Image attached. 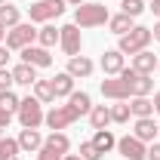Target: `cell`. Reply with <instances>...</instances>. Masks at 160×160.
<instances>
[{"mask_svg": "<svg viewBox=\"0 0 160 160\" xmlns=\"http://www.w3.org/2000/svg\"><path fill=\"white\" fill-rule=\"evenodd\" d=\"M129 68H136L139 74H154V71H157V56L148 52V49H142V52L132 56V65H129Z\"/></svg>", "mask_w": 160, "mask_h": 160, "instance_id": "2e32d148", "label": "cell"}, {"mask_svg": "<svg viewBox=\"0 0 160 160\" xmlns=\"http://www.w3.org/2000/svg\"><path fill=\"white\" fill-rule=\"evenodd\" d=\"M80 114L71 108V105H52L49 111H46V117H43V123L52 129V132H65L71 123H77Z\"/></svg>", "mask_w": 160, "mask_h": 160, "instance_id": "52a82bcc", "label": "cell"}, {"mask_svg": "<svg viewBox=\"0 0 160 160\" xmlns=\"http://www.w3.org/2000/svg\"><path fill=\"white\" fill-rule=\"evenodd\" d=\"M117 151L126 160H145V157H148V145L139 142L136 136H123V139H117Z\"/></svg>", "mask_w": 160, "mask_h": 160, "instance_id": "8fae6325", "label": "cell"}, {"mask_svg": "<svg viewBox=\"0 0 160 160\" xmlns=\"http://www.w3.org/2000/svg\"><path fill=\"white\" fill-rule=\"evenodd\" d=\"M132 136L139 142H145V145H151V142L157 139V123H154V117H136Z\"/></svg>", "mask_w": 160, "mask_h": 160, "instance_id": "4fadbf2b", "label": "cell"}, {"mask_svg": "<svg viewBox=\"0 0 160 160\" xmlns=\"http://www.w3.org/2000/svg\"><path fill=\"white\" fill-rule=\"evenodd\" d=\"M68 105H71V108H74V111H77L80 117H83V114H89V111H92V99H89V92H77V89H74V92H71V96H68Z\"/></svg>", "mask_w": 160, "mask_h": 160, "instance_id": "603a6c76", "label": "cell"}, {"mask_svg": "<svg viewBox=\"0 0 160 160\" xmlns=\"http://www.w3.org/2000/svg\"><path fill=\"white\" fill-rule=\"evenodd\" d=\"M62 160H83V157H80V154H65Z\"/></svg>", "mask_w": 160, "mask_h": 160, "instance_id": "f35d334b", "label": "cell"}, {"mask_svg": "<svg viewBox=\"0 0 160 160\" xmlns=\"http://www.w3.org/2000/svg\"><path fill=\"white\" fill-rule=\"evenodd\" d=\"M3 3H9V0H0V6H3Z\"/></svg>", "mask_w": 160, "mask_h": 160, "instance_id": "ee69618b", "label": "cell"}, {"mask_svg": "<svg viewBox=\"0 0 160 160\" xmlns=\"http://www.w3.org/2000/svg\"><path fill=\"white\" fill-rule=\"evenodd\" d=\"M19 148L25 154H34L43 148V136H40V129H22L19 132Z\"/></svg>", "mask_w": 160, "mask_h": 160, "instance_id": "9a60e30c", "label": "cell"}, {"mask_svg": "<svg viewBox=\"0 0 160 160\" xmlns=\"http://www.w3.org/2000/svg\"><path fill=\"white\" fill-rule=\"evenodd\" d=\"M145 160H160V142L157 139L148 145V157H145Z\"/></svg>", "mask_w": 160, "mask_h": 160, "instance_id": "d6a6232c", "label": "cell"}, {"mask_svg": "<svg viewBox=\"0 0 160 160\" xmlns=\"http://www.w3.org/2000/svg\"><path fill=\"white\" fill-rule=\"evenodd\" d=\"M151 102H154V114H160V89L154 92V99H151Z\"/></svg>", "mask_w": 160, "mask_h": 160, "instance_id": "d590c367", "label": "cell"}, {"mask_svg": "<svg viewBox=\"0 0 160 160\" xmlns=\"http://www.w3.org/2000/svg\"><path fill=\"white\" fill-rule=\"evenodd\" d=\"M151 28H145V25H136L132 31H126L123 37H120L117 49L123 52V56H136V52H142V49H148V43H151Z\"/></svg>", "mask_w": 160, "mask_h": 160, "instance_id": "277c9868", "label": "cell"}, {"mask_svg": "<svg viewBox=\"0 0 160 160\" xmlns=\"http://www.w3.org/2000/svg\"><path fill=\"white\" fill-rule=\"evenodd\" d=\"M37 160H49V157H40V154H37Z\"/></svg>", "mask_w": 160, "mask_h": 160, "instance_id": "7bdbcfd3", "label": "cell"}, {"mask_svg": "<svg viewBox=\"0 0 160 160\" xmlns=\"http://www.w3.org/2000/svg\"><path fill=\"white\" fill-rule=\"evenodd\" d=\"M92 145L99 148L102 154H108L111 148H117V139H114V132H111V129H96V136H92Z\"/></svg>", "mask_w": 160, "mask_h": 160, "instance_id": "484cf974", "label": "cell"}, {"mask_svg": "<svg viewBox=\"0 0 160 160\" xmlns=\"http://www.w3.org/2000/svg\"><path fill=\"white\" fill-rule=\"evenodd\" d=\"M9 59H12V56H9V49L0 43V68H6V65H9Z\"/></svg>", "mask_w": 160, "mask_h": 160, "instance_id": "836d02e7", "label": "cell"}, {"mask_svg": "<svg viewBox=\"0 0 160 160\" xmlns=\"http://www.w3.org/2000/svg\"><path fill=\"white\" fill-rule=\"evenodd\" d=\"M59 46L62 52L71 59V56H80V46H83V37H80V28L71 22V25H62L59 28Z\"/></svg>", "mask_w": 160, "mask_h": 160, "instance_id": "9c48e42d", "label": "cell"}, {"mask_svg": "<svg viewBox=\"0 0 160 160\" xmlns=\"http://www.w3.org/2000/svg\"><path fill=\"white\" fill-rule=\"evenodd\" d=\"M19 139H9V136H6V139H0V160H16L19 157Z\"/></svg>", "mask_w": 160, "mask_h": 160, "instance_id": "4316f807", "label": "cell"}, {"mask_svg": "<svg viewBox=\"0 0 160 160\" xmlns=\"http://www.w3.org/2000/svg\"><path fill=\"white\" fill-rule=\"evenodd\" d=\"M157 71H160V59H157Z\"/></svg>", "mask_w": 160, "mask_h": 160, "instance_id": "f6af8a7d", "label": "cell"}, {"mask_svg": "<svg viewBox=\"0 0 160 160\" xmlns=\"http://www.w3.org/2000/svg\"><path fill=\"white\" fill-rule=\"evenodd\" d=\"M65 3H71V6H74V9H77L80 3H86V0H65Z\"/></svg>", "mask_w": 160, "mask_h": 160, "instance_id": "ab89813d", "label": "cell"}, {"mask_svg": "<svg viewBox=\"0 0 160 160\" xmlns=\"http://www.w3.org/2000/svg\"><path fill=\"white\" fill-rule=\"evenodd\" d=\"M154 89L151 74H139L136 68H123L117 77H105L102 80V96L114 102H129L136 96H148Z\"/></svg>", "mask_w": 160, "mask_h": 160, "instance_id": "6da1fadb", "label": "cell"}, {"mask_svg": "<svg viewBox=\"0 0 160 160\" xmlns=\"http://www.w3.org/2000/svg\"><path fill=\"white\" fill-rule=\"evenodd\" d=\"M19 102H22V99L12 92V89L0 92V108H3V111H9V114H16V111H19Z\"/></svg>", "mask_w": 160, "mask_h": 160, "instance_id": "f1b7e54d", "label": "cell"}, {"mask_svg": "<svg viewBox=\"0 0 160 160\" xmlns=\"http://www.w3.org/2000/svg\"><path fill=\"white\" fill-rule=\"evenodd\" d=\"M123 68H126V65H123V52H120V49H105V56H102V71H105V77H117Z\"/></svg>", "mask_w": 160, "mask_h": 160, "instance_id": "5bb4252c", "label": "cell"}, {"mask_svg": "<svg viewBox=\"0 0 160 160\" xmlns=\"http://www.w3.org/2000/svg\"><path fill=\"white\" fill-rule=\"evenodd\" d=\"M31 43H37V28H34V22H19L16 28L6 31V40H3V46H6L9 52H22V49L31 46Z\"/></svg>", "mask_w": 160, "mask_h": 160, "instance_id": "3957f363", "label": "cell"}, {"mask_svg": "<svg viewBox=\"0 0 160 160\" xmlns=\"http://www.w3.org/2000/svg\"><path fill=\"white\" fill-rule=\"evenodd\" d=\"M19 56H22V62H25V65H34V68H49V65H52V56H49V49H46V46H40V43H31V46H25Z\"/></svg>", "mask_w": 160, "mask_h": 160, "instance_id": "30bf717a", "label": "cell"}, {"mask_svg": "<svg viewBox=\"0 0 160 160\" xmlns=\"http://www.w3.org/2000/svg\"><path fill=\"white\" fill-rule=\"evenodd\" d=\"M16 117H19L22 129H40V123H43V105H40L34 96H28V99L19 102V111H16Z\"/></svg>", "mask_w": 160, "mask_h": 160, "instance_id": "5b68a950", "label": "cell"}, {"mask_svg": "<svg viewBox=\"0 0 160 160\" xmlns=\"http://www.w3.org/2000/svg\"><path fill=\"white\" fill-rule=\"evenodd\" d=\"M3 40H6V28L0 25V43H3Z\"/></svg>", "mask_w": 160, "mask_h": 160, "instance_id": "60d3db41", "label": "cell"}, {"mask_svg": "<svg viewBox=\"0 0 160 160\" xmlns=\"http://www.w3.org/2000/svg\"><path fill=\"white\" fill-rule=\"evenodd\" d=\"M86 117H89L92 129H108V123H111V105H92V111Z\"/></svg>", "mask_w": 160, "mask_h": 160, "instance_id": "ac0fdd59", "label": "cell"}, {"mask_svg": "<svg viewBox=\"0 0 160 160\" xmlns=\"http://www.w3.org/2000/svg\"><path fill=\"white\" fill-rule=\"evenodd\" d=\"M22 22V12H19V6H12V3H3L0 6V25L9 31V28H16Z\"/></svg>", "mask_w": 160, "mask_h": 160, "instance_id": "cb8c5ba5", "label": "cell"}, {"mask_svg": "<svg viewBox=\"0 0 160 160\" xmlns=\"http://www.w3.org/2000/svg\"><path fill=\"white\" fill-rule=\"evenodd\" d=\"M12 68H0V92H6V89H12Z\"/></svg>", "mask_w": 160, "mask_h": 160, "instance_id": "1f68e13d", "label": "cell"}, {"mask_svg": "<svg viewBox=\"0 0 160 160\" xmlns=\"http://www.w3.org/2000/svg\"><path fill=\"white\" fill-rule=\"evenodd\" d=\"M132 111H129V102H117L111 105V123H129Z\"/></svg>", "mask_w": 160, "mask_h": 160, "instance_id": "83f0119b", "label": "cell"}, {"mask_svg": "<svg viewBox=\"0 0 160 160\" xmlns=\"http://www.w3.org/2000/svg\"><path fill=\"white\" fill-rule=\"evenodd\" d=\"M157 139H160V123H157Z\"/></svg>", "mask_w": 160, "mask_h": 160, "instance_id": "b9f144b4", "label": "cell"}, {"mask_svg": "<svg viewBox=\"0 0 160 160\" xmlns=\"http://www.w3.org/2000/svg\"><path fill=\"white\" fill-rule=\"evenodd\" d=\"M151 37H154V40H157V43H160V22H157V25H154V28H151Z\"/></svg>", "mask_w": 160, "mask_h": 160, "instance_id": "74e56055", "label": "cell"}, {"mask_svg": "<svg viewBox=\"0 0 160 160\" xmlns=\"http://www.w3.org/2000/svg\"><path fill=\"white\" fill-rule=\"evenodd\" d=\"M111 12L105 3H80L74 9V25L77 28H99V25H108Z\"/></svg>", "mask_w": 160, "mask_h": 160, "instance_id": "7a4b0ae2", "label": "cell"}, {"mask_svg": "<svg viewBox=\"0 0 160 160\" xmlns=\"http://www.w3.org/2000/svg\"><path fill=\"white\" fill-rule=\"evenodd\" d=\"M148 9H151V12H154V16H157V19H160V0H154V3H151Z\"/></svg>", "mask_w": 160, "mask_h": 160, "instance_id": "8d00e7d4", "label": "cell"}, {"mask_svg": "<svg viewBox=\"0 0 160 160\" xmlns=\"http://www.w3.org/2000/svg\"><path fill=\"white\" fill-rule=\"evenodd\" d=\"M12 80H16L19 86H28V89H31V86L37 83V68L22 62V65H16V68H12Z\"/></svg>", "mask_w": 160, "mask_h": 160, "instance_id": "e0dca14e", "label": "cell"}, {"mask_svg": "<svg viewBox=\"0 0 160 160\" xmlns=\"http://www.w3.org/2000/svg\"><path fill=\"white\" fill-rule=\"evenodd\" d=\"M80 157L83 160H102L105 154H102L99 148L92 145V139H89V142H80Z\"/></svg>", "mask_w": 160, "mask_h": 160, "instance_id": "4dcf8cb0", "label": "cell"}, {"mask_svg": "<svg viewBox=\"0 0 160 160\" xmlns=\"http://www.w3.org/2000/svg\"><path fill=\"white\" fill-rule=\"evenodd\" d=\"M129 111H132V117H154V102L148 96H136V99H129Z\"/></svg>", "mask_w": 160, "mask_h": 160, "instance_id": "44dd1931", "label": "cell"}, {"mask_svg": "<svg viewBox=\"0 0 160 160\" xmlns=\"http://www.w3.org/2000/svg\"><path fill=\"white\" fill-rule=\"evenodd\" d=\"M68 151H71V139H68L65 132H49V136L43 139V148H40L37 154L40 157H49V160H62Z\"/></svg>", "mask_w": 160, "mask_h": 160, "instance_id": "ba28073f", "label": "cell"}, {"mask_svg": "<svg viewBox=\"0 0 160 160\" xmlns=\"http://www.w3.org/2000/svg\"><path fill=\"white\" fill-rule=\"evenodd\" d=\"M31 89H34V99H37L40 105H52V102H56V92H52V80H40V77H37V83H34Z\"/></svg>", "mask_w": 160, "mask_h": 160, "instance_id": "7402d4cb", "label": "cell"}, {"mask_svg": "<svg viewBox=\"0 0 160 160\" xmlns=\"http://www.w3.org/2000/svg\"><path fill=\"white\" fill-rule=\"evenodd\" d=\"M52 92H56V99H68V96L74 92V77H71L68 71H59V74L52 77Z\"/></svg>", "mask_w": 160, "mask_h": 160, "instance_id": "d6986e66", "label": "cell"}, {"mask_svg": "<svg viewBox=\"0 0 160 160\" xmlns=\"http://www.w3.org/2000/svg\"><path fill=\"white\" fill-rule=\"evenodd\" d=\"M62 12H65V0H37L28 6V19L34 25H46V22L59 19Z\"/></svg>", "mask_w": 160, "mask_h": 160, "instance_id": "8992f818", "label": "cell"}, {"mask_svg": "<svg viewBox=\"0 0 160 160\" xmlns=\"http://www.w3.org/2000/svg\"><path fill=\"white\" fill-rule=\"evenodd\" d=\"M9 123H12V114H9V111H3V108H0V129H6V126H9Z\"/></svg>", "mask_w": 160, "mask_h": 160, "instance_id": "e575fe53", "label": "cell"}, {"mask_svg": "<svg viewBox=\"0 0 160 160\" xmlns=\"http://www.w3.org/2000/svg\"><path fill=\"white\" fill-rule=\"evenodd\" d=\"M37 43H40V46H46V49L56 46V43H59V28H56L52 22H46L43 28H37Z\"/></svg>", "mask_w": 160, "mask_h": 160, "instance_id": "d4e9b609", "label": "cell"}, {"mask_svg": "<svg viewBox=\"0 0 160 160\" xmlns=\"http://www.w3.org/2000/svg\"><path fill=\"white\" fill-rule=\"evenodd\" d=\"M65 71H68L74 80H77V77H80V80H86L92 71H96V65H92V59H86V56H71Z\"/></svg>", "mask_w": 160, "mask_h": 160, "instance_id": "7c38bea8", "label": "cell"}, {"mask_svg": "<svg viewBox=\"0 0 160 160\" xmlns=\"http://www.w3.org/2000/svg\"><path fill=\"white\" fill-rule=\"evenodd\" d=\"M120 6H123V12L132 16V19H139L142 12H145V0H120Z\"/></svg>", "mask_w": 160, "mask_h": 160, "instance_id": "f546056e", "label": "cell"}, {"mask_svg": "<svg viewBox=\"0 0 160 160\" xmlns=\"http://www.w3.org/2000/svg\"><path fill=\"white\" fill-rule=\"evenodd\" d=\"M108 28H111V34L123 37L126 31H132V28H136V19H132V16H126V12H120V16H111V19H108Z\"/></svg>", "mask_w": 160, "mask_h": 160, "instance_id": "ffe728a7", "label": "cell"}]
</instances>
